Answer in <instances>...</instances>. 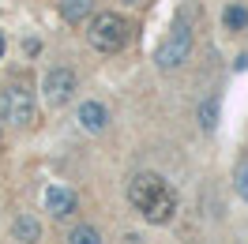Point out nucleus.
<instances>
[{"label":"nucleus","mask_w":248,"mask_h":244,"mask_svg":"<svg viewBox=\"0 0 248 244\" xmlns=\"http://www.w3.org/2000/svg\"><path fill=\"white\" fill-rule=\"evenodd\" d=\"M128 203H132L151 226H166L173 214H177V196H173V188L166 184V177L147 173V169L128 181Z\"/></svg>","instance_id":"1"},{"label":"nucleus","mask_w":248,"mask_h":244,"mask_svg":"<svg viewBox=\"0 0 248 244\" xmlns=\"http://www.w3.org/2000/svg\"><path fill=\"white\" fill-rule=\"evenodd\" d=\"M87 42H91L98 53H121L128 46V23H124L117 12H98L87 23Z\"/></svg>","instance_id":"2"},{"label":"nucleus","mask_w":248,"mask_h":244,"mask_svg":"<svg viewBox=\"0 0 248 244\" xmlns=\"http://www.w3.org/2000/svg\"><path fill=\"white\" fill-rule=\"evenodd\" d=\"M34 109H38V102H34V94L23 83H4L0 87V121L4 124L27 128L34 121Z\"/></svg>","instance_id":"3"},{"label":"nucleus","mask_w":248,"mask_h":244,"mask_svg":"<svg viewBox=\"0 0 248 244\" xmlns=\"http://www.w3.org/2000/svg\"><path fill=\"white\" fill-rule=\"evenodd\" d=\"M192 49H196V38L188 27H173L155 49V64L162 72H177V68H185L188 57H192Z\"/></svg>","instance_id":"4"},{"label":"nucleus","mask_w":248,"mask_h":244,"mask_svg":"<svg viewBox=\"0 0 248 244\" xmlns=\"http://www.w3.org/2000/svg\"><path fill=\"white\" fill-rule=\"evenodd\" d=\"M76 87H79V76L61 64V68H49L46 72V79H42V98H46L53 109H61V106H68V98L76 94Z\"/></svg>","instance_id":"5"},{"label":"nucleus","mask_w":248,"mask_h":244,"mask_svg":"<svg viewBox=\"0 0 248 244\" xmlns=\"http://www.w3.org/2000/svg\"><path fill=\"white\" fill-rule=\"evenodd\" d=\"M42 207H46L53 218H68V214H76L79 196H76V188H68V184H46Z\"/></svg>","instance_id":"6"},{"label":"nucleus","mask_w":248,"mask_h":244,"mask_svg":"<svg viewBox=\"0 0 248 244\" xmlns=\"http://www.w3.org/2000/svg\"><path fill=\"white\" fill-rule=\"evenodd\" d=\"M76 121H79V128H83L87 136H102V132L109 128V109H106V102L87 98V102L76 109Z\"/></svg>","instance_id":"7"},{"label":"nucleus","mask_w":248,"mask_h":244,"mask_svg":"<svg viewBox=\"0 0 248 244\" xmlns=\"http://www.w3.org/2000/svg\"><path fill=\"white\" fill-rule=\"evenodd\" d=\"M42 222H38V214H16L12 218V241L19 244H38L42 241Z\"/></svg>","instance_id":"8"},{"label":"nucleus","mask_w":248,"mask_h":244,"mask_svg":"<svg viewBox=\"0 0 248 244\" xmlns=\"http://www.w3.org/2000/svg\"><path fill=\"white\" fill-rule=\"evenodd\" d=\"M64 23H87L94 15V0H61Z\"/></svg>","instance_id":"9"},{"label":"nucleus","mask_w":248,"mask_h":244,"mask_svg":"<svg viewBox=\"0 0 248 244\" xmlns=\"http://www.w3.org/2000/svg\"><path fill=\"white\" fill-rule=\"evenodd\" d=\"M222 23H226V30H245L248 27V8L245 4H230V8L222 12Z\"/></svg>","instance_id":"10"},{"label":"nucleus","mask_w":248,"mask_h":244,"mask_svg":"<svg viewBox=\"0 0 248 244\" xmlns=\"http://www.w3.org/2000/svg\"><path fill=\"white\" fill-rule=\"evenodd\" d=\"M215 124H218V98H207L200 106V128L203 132H215Z\"/></svg>","instance_id":"11"},{"label":"nucleus","mask_w":248,"mask_h":244,"mask_svg":"<svg viewBox=\"0 0 248 244\" xmlns=\"http://www.w3.org/2000/svg\"><path fill=\"white\" fill-rule=\"evenodd\" d=\"M68 244H102V233L94 226H76L68 233Z\"/></svg>","instance_id":"12"},{"label":"nucleus","mask_w":248,"mask_h":244,"mask_svg":"<svg viewBox=\"0 0 248 244\" xmlns=\"http://www.w3.org/2000/svg\"><path fill=\"white\" fill-rule=\"evenodd\" d=\"M233 188H237V196H241V199L248 203V162H245L241 169H237V173H233Z\"/></svg>","instance_id":"13"},{"label":"nucleus","mask_w":248,"mask_h":244,"mask_svg":"<svg viewBox=\"0 0 248 244\" xmlns=\"http://www.w3.org/2000/svg\"><path fill=\"white\" fill-rule=\"evenodd\" d=\"M248 68V53H241V57H237V72H245Z\"/></svg>","instance_id":"14"},{"label":"nucleus","mask_w":248,"mask_h":244,"mask_svg":"<svg viewBox=\"0 0 248 244\" xmlns=\"http://www.w3.org/2000/svg\"><path fill=\"white\" fill-rule=\"evenodd\" d=\"M0 57H4V38H0Z\"/></svg>","instance_id":"15"}]
</instances>
